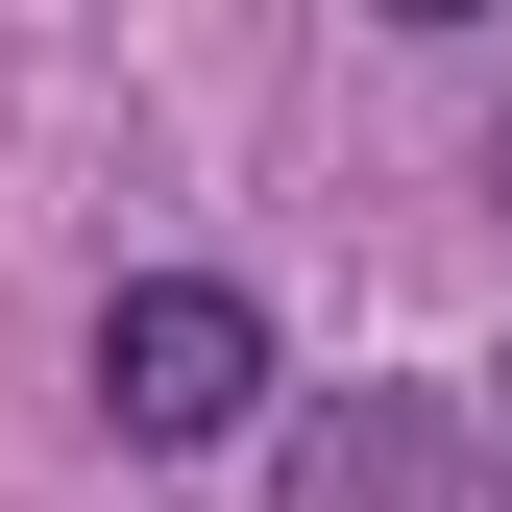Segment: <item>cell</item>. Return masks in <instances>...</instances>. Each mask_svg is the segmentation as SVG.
I'll return each instance as SVG.
<instances>
[{
    "instance_id": "obj_1",
    "label": "cell",
    "mask_w": 512,
    "mask_h": 512,
    "mask_svg": "<svg viewBox=\"0 0 512 512\" xmlns=\"http://www.w3.org/2000/svg\"><path fill=\"white\" fill-rule=\"evenodd\" d=\"M98 415L147 439V464L244 439V415H269V293H220V269H147V293L98 317Z\"/></svg>"
},
{
    "instance_id": "obj_2",
    "label": "cell",
    "mask_w": 512,
    "mask_h": 512,
    "mask_svg": "<svg viewBox=\"0 0 512 512\" xmlns=\"http://www.w3.org/2000/svg\"><path fill=\"white\" fill-rule=\"evenodd\" d=\"M293 488H317V512H415V488H488V464H464V415H317Z\"/></svg>"
}]
</instances>
